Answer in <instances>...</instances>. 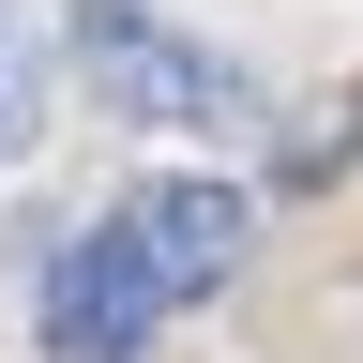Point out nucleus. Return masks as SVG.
Listing matches in <instances>:
<instances>
[{
	"label": "nucleus",
	"instance_id": "obj_1",
	"mask_svg": "<svg viewBox=\"0 0 363 363\" xmlns=\"http://www.w3.org/2000/svg\"><path fill=\"white\" fill-rule=\"evenodd\" d=\"M61 61L91 76V106L136 121V136H242L257 121V76L227 61V45H197L182 16H152V0H76Z\"/></svg>",
	"mask_w": 363,
	"mask_h": 363
},
{
	"label": "nucleus",
	"instance_id": "obj_2",
	"mask_svg": "<svg viewBox=\"0 0 363 363\" xmlns=\"http://www.w3.org/2000/svg\"><path fill=\"white\" fill-rule=\"evenodd\" d=\"M106 227L136 242V272L167 288V318H182V303H212L227 272L257 257V197H242V182H212V167H167V182H136Z\"/></svg>",
	"mask_w": 363,
	"mask_h": 363
},
{
	"label": "nucleus",
	"instance_id": "obj_3",
	"mask_svg": "<svg viewBox=\"0 0 363 363\" xmlns=\"http://www.w3.org/2000/svg\"><path fill=\"white\" fill-rule=\"evenodd\" d=\"M167 333V288L136 272L121 227H76L61 257H45V363H136Z\"/></svg>",
	"mask_w": 363,
	"mask_h": 363
},
{
	"label": "nucleus",
	"instance_id": "obj_4",
	"mask_svg": "<svg viewBox=\"0 0 363 363\" xmlns=\"http://www.w3.org/2000/svg\"><path fill=\"white\" fill-rule=\"evenodd\" d=\"M45 152V16L30 0H0V167Z\"/></svg>",
	"mask_w": 363,
	"mask_h": 363
}]
</instances>
